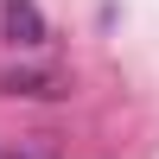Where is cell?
<instances>
[{"label":"cell","instance_id":"6da1fadb","mask_svg":"<svg viewBox=\"0 0 159 159\" xmlns=\"http://www.w3.org/2000/svg\"><path fill=\"white\" fill-rule=\"evenodd\" d=\"M0 96H32V102H57L70 96V76L51 64H0Z\"/></svg>","mask_w":159,"mask_h":159},{"label":"cell","instance_id":"7a4b0ae2","mask_svg":"<svg viewBox=\"0 0 159 159\" xmlns=\"http://www.w3.org/2000/svg\"><path fill=\"white\" fill-rule=\"evenodd\" d=\"M0 38H7L13 51H38L51 38L45 13H38V0H0Z\"/></svg>","mask_w":159,"mask_h":159},{"label":"cell","instance_id":"3957f363","mask_svg":"<svg viewBox=\"0 0 159 159\" xmlns=\"http://www.w3.org/2000/svg\"><path fill=\"white\" fill-rule=\"evenodd\" d=\"M0 159H45V153H0Z\"/></svg>","mask_w":159,"mask_h":159}]
</instances>
